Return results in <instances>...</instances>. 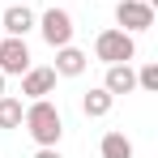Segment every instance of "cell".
I'll list each match as a JSON object with an SVG mask.
<instances>
[{"mask_svg": "<svg viewBox=\"0 0 158 158\" xmlns=\"http://www.w3.org/2000/svg\"><path fill=\"white\" fill-rule=\"evenodd\" d=\"M26 132L39 141V145H56L60 141V132H64V120H60V107L47 103V98H34V103L26 107Z\"/></svg>", "mask_w": 158, "mask_h": 158, "instance_id": "6da1fadb", "label": "cell"}, {"mask_svg": "<svg viewBox=\"0 0 158 158\" xmlns=\"http://www.w3.org/2000/svg\"><path fill=\"white\" fill-rule=\"evenodd\" d=\"M94 56L103 64H128L132 56H137V43H132L128 30H103L94 39Z\"/></svg>", "mask_w": 158, "mask_h": 158, "instance_id": "7a4b0ae2", "label": "cell"}, {"mask_svg": "<svg viewBox=\"0 0 158 158\" xmlns=\"http://www.w3.org/2000/svg\"><path fill=\"white\" fill-rule=\"evenodd\" d=\"M115 22H120V30H128V34L150 30L154 26V4H145V0H120L115 4Z\"/></svg>", "mask_w": 158, "mask_h": 158, "instance_id": "3957f363", "label": "cell"}, {"mask_svg": "<svg viewBox=\"0 0 158 158\" xmlns=\"http://www.w3.org/2000/svg\"><path fill=\"white\" fill-rule=\"evenodd\" d=\"M39 30H43L47 47H64V43H73V17H69L64 9H47L43 22H39Z\"/></svg>", "mask_w": 158, "mask_h": 158, "instance_id": "277c9868", "label": "cell"}, {"mask_svg": "<svg viewBox=\"0 0 158 158\" xmlns=\"http://www.w3.org/2000/svg\"><path fill=\"white\" fill-rule=\"evenodd\" d=\"M26 69H30V47H26V39H13V34H9V39L0 43V73H4V77H9V73L22 77Z\"/></svg>", "mask_w": 158, "mask_h": 158, "instance_id": "5b68a950", "label": "cell"}, {"mask_svg": "<svg viewBox=\"0 0 158 158\" xmlns=\"http://www.w3.org/2000/svg\"><path fill=\"white\" fill-rule=\"evenodd\" d=\"M56 90V69H26L22 73V94L26 98H47Z\"/></svg>", "mask_w": 158, "mask_h": 158, "instance_id": "8992f818", "label": "cell"}, {"mask_svg": "<svg viewBox=\"0 0 158 158\" xmlns=\"http://www.w3.org/2000/svg\"><path fill=\"white\" fill-rule=\"evenodd\" d=\"M56 77H81L85 73V52L73 47V43H64V47H56Z\"/></svg>", "mask_w": 158, "mask_h": 158, "instance_id": "52a82bcc", "label": "cell"}, {"mask_svg": "<svg viewBox=\"0 0 158 158\" xmlns=\"http://www.w3.org/2000/svg\"><path fill=\"white\" fill-rule=\"evenodd\" d=\"M0 26L9 30L13 39H26V30L34 26V9H30V4H9V9H4V22H0Z\"/></svg>", "mask_w": 158, "mask_h": 158, "instance_id": "ba28073f", "label": "cell"}, {"mask_svg": "<svg viewBox=\"0 0 158 158\" xmlns=\"http://www.w3.org/2000/svg\"><path fill=\"white\" fill-rule=\"evenodd\" d=\"M107 94H132L137 90V73L128 64H107V81H103Z\"/></svg>", "mask_w": 158, "mask_h": 158, "instance_id": "9c48e42d", "label": "cell"}, {"mask_svg": "<svg viewBox=\"0 0 158 158\" xmlns=\"http://www.w3.org/2000/svg\"><path fill=\"white\" fill-rule=\"evenodd\" d=\"M111 103H115V94H107L103 85H98V90H90V94H81V111H85L90 120L107 115V111H111Z\"/></svg>", "mask_w": 158, "mask_h": 158, "instance_id": "30bf717a", "label": "cell"}, {"mask_svg": "<svg viewBox=\"0 0 158 158\" xmlns=\"http://www.w3.org/2000/svg\"><path fill=\"white\" fill-rule=\"evenodd\" d=\"M98 154L103 158H132V141L124 137V132H107L103 145H98Z\"/></svg>", "mask_w": 158, "mask_h": 158, "instance_id": "8fae6325", "label": "cell"}, {"mask_svg": "<svg viewBox=\"0 0 158 158\" xmlns=\"http://www.w3.org/2000/svg\"><path fill=\"white\" fill-rule=\"evenodd\" d=\"M22 115H26L22 98H9V94H0V128H17V124H22Z\"/></svg>", "mask_w": 158, "mask_h": 158, "instance_id": "7c38bea8", "label": "cell"}, {"mask_svg": "<svg viewBox=\"0 0 158 158\" xmlns=\"http://www.w3.org/2000/svg\"><path fill=\"white\" fill-rule=\"evenodd\" d=\"M137 85L141 90H158V64H141L137 69Z\"/></svg>", "mask_w": 158, "mask_h": 158, "instance_id": "4fadbf2b", "label": "cell"}, {"mask_svg": "<svg viewBox=\"0 0 158 158\" xmlns=\"http://www.w3.org/2000/svg\"><path fill=\"white\" fill-rule=\"evenodd\" d=\"M34 158H60V150H56V145H39V154Z\"/></svg>", "mask_w": 158, "mask_h": 158, "instance_id": "5bb4252c", "label": "cell"}, {"mask_svg": "<svg viewBox=\"0 0 158 158\" xmlns=\"http://www.w3.org/2000/svg\"><path fill=\"white\" fill-rule=\"evenodd\" d=\"M0 94H4V73H0Z\"/></svg>", "mask_w": 158, "mask_h": 158, "instance_id": "9a60e30c", "label": "cell"}]
</instances>
